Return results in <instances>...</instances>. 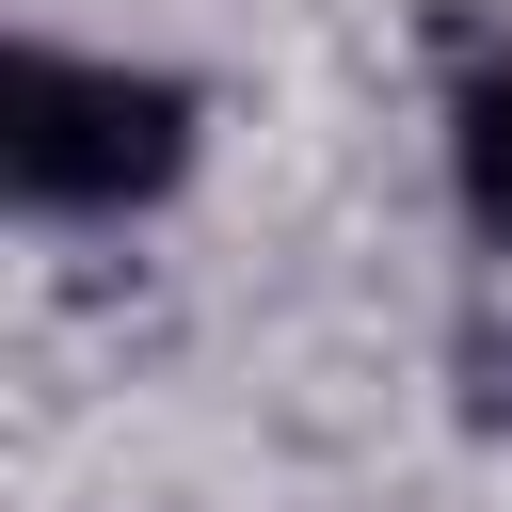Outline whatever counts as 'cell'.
Segmentation results:
<instances>
[{"label": "cell", "instance_id": "6da1fadb", "mask_svg": "<svg viewBox=\"0 0 512 512\" xmlns=\"http://www.w3.org/2000/svg\"><path fill=\"white\" fill-rule=\"evenodd\" d=\"M176 160H192V96L160 64H96V48H16L0 64V176L32 208L96 224V208L176 192Z\"/></svg>", "mask_w": 512, "mask_h": 512}, {"label": "cell", "instance_id": "7a4b0ae2", "mask_svg": "<svg viewBox=\"0 0 512 512\" xmlns=\"http://www.w3.org/2000/svg\"><path fill=\"white\" fill-rule=\"evenodd\" d=\"M448 160H464V208L512 240V48L464 80V112H448Z\"/></svg>", "mask_w": 512, "mask_h": 512}]
</instances>
